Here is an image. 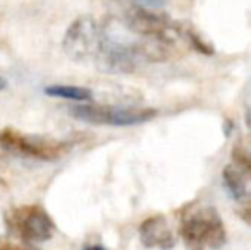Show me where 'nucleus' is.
<instances>
[{
    "instance_id": "obj_5",
    "label": "nucleus",
    "mask_w": 251,
    "mask_h": 250,
    "mask_svg": "<svg viewBox=\"0 0 251 250\" xmlns=\"http://www.w3.org/2000/svg\"><path fill=\"white\" fill-rule=\"evenodd\" d=\"M0 147L9 153H17L23 156L36 160L53 161L69 153V144L63 140L48 139V137L26 136L14 129L0 130Z\"/></svg>"
},
{
    "instance_id": "obj_16",
    "label": "nucleus",
    "mask_w": 251,
    "mask_h": 250,
    "mask_svg": "<svg viewBox=\"0 0 251 250\" xmlns=\"http://www.w3.org/2000/svg\"><path fill=\"white\" fill-rule=\"evenodd\" d=\"M0 160H2V158H0Z\"/></svg>"
},
{
    "instance_id": "obj_4",
    "label": "nucleus",
    "mask_w": 251,
    "mask_h": 250,
    "mask_svg": "<svg viewBox=\"0 0 251 250\" xmlns=\"http://www.w3.org/2000/svg\"><path fill=\"white\" fill-rule=\"evenodd\" d=\"M5 224L10 233L27 244L47 242L55 233V223L50 214L40 206L12 207L5 214Z\"/></svg>"
},
{
    "instance_id": "obj_6",
    "label": "nucleus",
    "mask_w": 251,
    "mask_h": 250,
    "mask_svg": "<svg viewBox=\"0 0 251 250\" xmlns=\"http://www.w3.org/2000/svg\"><path fill=\"white\" fill-rule=\"evenodd\" d=\"M140 240L149 249L169 250L175 247V237L164 216H151L142 221L139 228Z\"/></svg>"
},
{
    "instance_id": "obj_9",
    "label": "nucleus",
    "mask_w": 251,
    "mask_h": 250,
    "mask_svg": "<svg viewBox=\"0 0 251 250\" xmlns=\"http://www.w3.org/2000/svg\"><path fill=\"white\" fill-rule=\"evenodd\" d=\"M222 178H224L226 189L232 194L234 199L241 200L243 197L248 194L246 192V178L243 177V175L239 173L232 165H229V167L224 168V171H222Z\"/></svg>"
},
{
    "instance_id": "obj_12",
    "label": "nucleus",
    "mask_w": 251,
    "mask_h": 250,
    "mask_svg": "<svg viewBox=\"0 0 251 250\" xmlns=\"http://www.w3.org/2000/svg\"><path fill=\"white\" fill-rule=\"evenodd\" d=\"M133 2L140 3L142 7H147V9H151V7H161L166 3V0H133Z\"/></svg>"
},
{
    "instance_id": "obj_13",
    "label": "nucleus",
    "mask_w": 251,
    "mask_h": 250,
    "mask_svg": "<svg viewBox=\"0 0 251 250\" xmlns=\"http://www.w3.org/2000/svg\"><path fill=\"white\" fill-rule=\"evenodd\" d=\"M84 250H106V249L102 247V245H87Z\"/></svg>"
},
{
    "instance_id": "obj_8",
    "label": "nucleus",
    "mask_w": 251,
    "mask_h": 250,
    "mask_svg": "<svg viewBox=\"0 0 251 250\" xmlns=\"http://www.w3.org/2000/svg\"><path fill=\"white\" fill-rule=\"evenodd\" d=\"M232 167L245 178L251 180V146L243 140L234 144L232 147Z\"/></svg>"
},
{
    "instance_id": "obj_11",
    "label": "nucleus",
    "mask_w": 251,
    "mask_h": 250,
    "mask_svg": "<svg viewBox=\"0 0 251 250\" xmlns=\"http://www.w3.org/2000/svg\"><path fill=\"white\" fill-rule=\"evenodd\" d=\"M238 214L246 224H250V226H251V195H248V194H246V195L239 200Z\"/></svg>"
},
{
    "instance_id": "obj_3",
    "label": "nucleus",
    "mask_w": 251,
    "mask_h": 250,
    "mask_svg": "<svg viewBox=\"0 0 251 250\" xmlns=\"http://www.w3.org/2000/svg\"><path fill=\"white\" fill-rule=\"evenodd\" d=\"M74 118L86 124L94 125H113V127H130L149 122L157 115L152 108H123L111 105H93L82 103L70 110Z\"/></svg>"
},
{
    "instance_id": "obj_1",
    "label": "nucleus",
    "mask_w": 251,
    "mask_h": 250,
    "mask_svg": "<svg viewBox=\"0 0 251 250\" xmlns=\"http://www.w3.org/2000/svg\"><path fill=\"white\" fill-rule=\"evenodd\" d=\"M179 237L188 250H217L227 240V231L214 206L192 202L179 214Z\"/></svg>"
},
{
    "instance_id": "obj_7",
    "label": "nucleus",
    "mask_w": 251,
    "mask_h": 250,
    "mask_svg": "<svg viewBox=\"0 0 251 250\" xmlns=\"http://www.w3.org/2000/svg\"><path fill=\"white\" fill-rule=\"evenodd\" d=\"M45 93L51 98H60L67 101H77V103H89L93 101V93L87 87L69 86V84H51L45 87Z\"/></svg>"
},
{
    "instance_id": "obj_2",
    "label": "nucleus",
    "mask_w": 251,
    "mask_h": 250,
    "mask_svg": "<svg viewBox=\"0 0 251 250\" xmlns=\"http://www.w3.org/2000/svg\"><path fill=\"white\" fill-rule=\"evenodd\" d=\"M108 36L93 17H79L69 26L63 38V50L74 60L101 58Z\"/></svg>"
},
{
    "instance_id": "obj_14",
    "label": "nucleus",
    "mask_w": 251,
    "mask_h": 250,
    "mask_svg": "<svg viewBox=\"0 0 251 250\" xmlns=\"http://www.w3.org/2000/svg\"><path fill=\"white\" fill-rule=\"evenodd\" d=\"M7 84H5V81L2 79V77H0V89H3V87H5Z\"/></svg>"
},
{
    "instance_id": "obj_15",
    "label": "nucleus",
    "mask_w": 251,
    "mask_h": 250,
    "mask_svg": "<svg viewBox=\"0 0 251 250\" xmlns=\"http://www.w3.org/2000/svg\"><path fill=\"white\" fill-rule=\"evenodd\" d=\"M248 124H250V127H251V111L248 113Z\"/></svg>"
},
{
    "instance_id": "obj_10",
    "label": "nucleus",
    "mask_w": 251,
    "mask_h": 250,
    "mask_svg": "<svg viewBox=\"0 0 251 250\" xmlns=\"http://www.w3.org/2000/svg\"><path fill=\"white\" fill-rule=\"evenodd\" d=\"M0 250H33L27 245V242L21 238L0 237Z\"/></svg>"
}]
</instances>
